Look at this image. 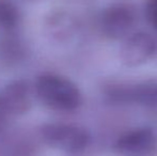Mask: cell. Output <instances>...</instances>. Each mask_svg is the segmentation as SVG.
I'll use <instances>...</instances> for the list:
<instances>
[{"label":"cell","instance_id":"cell-7","mask_svg":"<svg viewBox=\"0 0 157 156\" xmlns=\"http://www.w3.org/2000/svg\"><path fill=\"white\" fill-rule=\"evenodd\" d=\"M31 106V92L28 82L16 80L0 92V109L10 115H21Z\"/></svg>","mask_w":157,"mask_h":156},{"label":"cell","instance_id":"cell-6","mask_svg":"<svg viewBox=\"0 0 157 156\" xmlns=\"http://www.w3.org/2000/svg\"><path fill=\"white\" fill-rule=\"evenodd\" d=\"M156 42L150 34L138 32L126 39L120 49V60L125 67H135L150 60L156 51Z\"/></svg>","mask_w":157,"mask_h":156},{"label":"cell","instance_id":"cell-3","mask_svg":"<svg viewBox=\"0 0 157 156\" xmlns=\"http://www.w3.org/2000/svg\"><path fill=\"white\" fill-rule=\"evenodd\" d=\"M106 95L114 103L157 106V80L110 86Z\"/></svg>","mask_w":157,"mask_h":156},{"label":"cell","instance_id":"cell-1","mask_svg":"<svg viewBox=\"0 0 157 156\" xmlns=\"http://www.w3.org/2000/svg\"><path fill=\"white\" fill-rule=\"evenodd\" d=\"M35 94L47 107L58 111H74L82 96L73 81L56 74H44L35 81Z\"/></svg>","mask_w":157,"mask_h":156},{"label":"cell","instance_id":"cell-5","mask_svg":"<svg viewBox=\"0 0 157 156\" xmlns=\"http://www.w3.org/2000/svg\"><path fill=\"white\" fill-rule=\"evenodd\" d=\"M157 135L152 128L140 127L123 134L114 149L124 156H147L156 151Z\"/></svg>","mask_w":157,"mask_h":156},{"label":"cell","instance_id":"cell-9","mask_svg":"<svg viewBox=\"0 0 157 156\" xmlns=\"http://www.w3.org/2000/svg\"><path fill=\"white\" fill-rule=\"evenodd\" d=\"M145 15L149 23L157 30V0H147L145 6Z\"/></svg>","mask_w":157,"mask_h":156},{"label":"cell","instance_id":"cell-8","mask_svg":"<svg viewBox=\"0 0 157 156\" xmlns=\"http://www.w3.org/2000/svg\"><path fill=\"white\" fill-rule=\"evenodd\" d=\"M18 9L12 0H0V29L10 30L17 25Z\"/></svg>","mask_w":157,"mask_h":156},{"label":"cell","instance_id":"cell-2","mask_svg":"<svg viewBox=\"0 0 157 156\" xmlns=\"http://www.w3.org/2000/svg\"><path fill=\"white\" fill-rule=\"evenodd\" d=\"M41 136L48 146L68 153L81 152L90 142L89 133L73 124H46L41 129Z\"/></svg>","mask_w":157,"mask_h":156},{"label":"cell","instance_id":"cell-4","mask_svg":"<svg viewBox=\"0 0 157 156\" xmlns=\"http://www.w3.org/2000/svg\"><path fill=\"white\" fill-rule=\"evenodd\" d=\"M136 21L135 11L127 3H114L108 6L101 17L103 33L111 40L123 39L129 33Z\"/></svg>","mask_w":157,"mask_h":156}]
</instances>
